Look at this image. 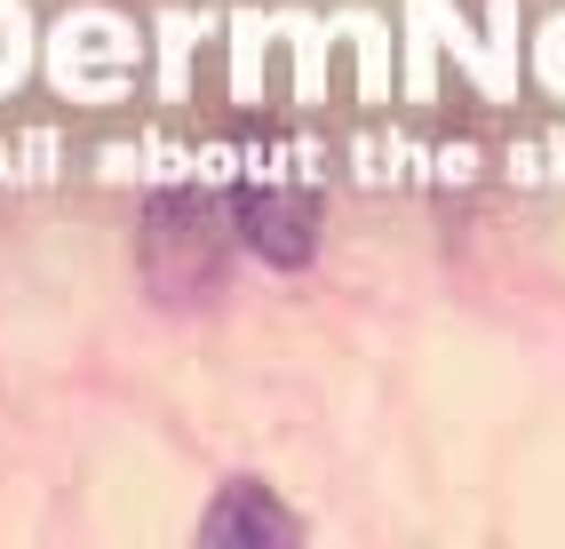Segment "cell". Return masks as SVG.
I'll return each mask as SVG.
<instances>
[{
    "mask_svg": "<svg viewBox=\"0 0 565 549\" xmlns=\"http://www.w3.org/2000/svg\"><path fill=\"white\" fill-rule=\"evenodd\" d=\"M200 541H239V549H263V541H303V518L263 486V478H232L207 509H200Z\"/></svg>",
    "mask_w": 565,
    "mask_h": 549,
    "instance_id": "3",
    "label": "cell"
},
{
    "mask_svg": "<svg viewBox=\"0 0 565 549\" xmlns=\"http://www.w3.org/2000/svg\"><path fill=\"white\" fill-rule=\"evenodd\" d=\"M223 263H232V232H223L215 200L160 192L143 207V279H152L160 303H215Z\"/></svg>",
    "mask_w": 565,
    "mask_h": 549,
    "instance_id": "1",
    "label": "cell"
},
{
    "mask_svg": "<svg viewBox=\"0 0 565 549\" xmlns=\"http://www.w3.org/2000/svg\"><path fill=\"white\" fill-rule=\"evenodd\" d=\"M239 239L263 255V263H311V247H319V207L311 192H239Z\"/></svg>",
    "mask_w": 565,
    "mask_h": 549,
    "instance_id": "2",
    "label": "cell"
}]
</instances>
